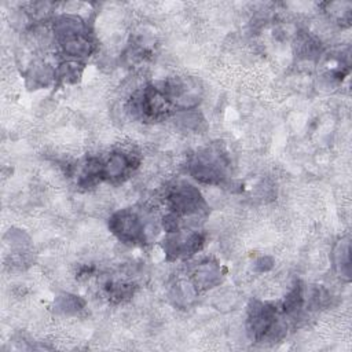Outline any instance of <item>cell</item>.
<instances>
[{
  "label": "cell",
  "mask_w": 352,
  "mask_h": 352,
  "mask_svg": "<svg viewBox=\"0 0 352 352\" xmlns=\"http://www.w3.org/2000/svg\"><path fill=\"white\" fill-rule=\"evenodd\" d=\"M104 180V162L99 158L89 157L77 168V183L80 187H94Z\"/></svg>",
  "instance_id": "8"
},
{
  "label": "cell",
  "mask_w": 352,
  "mask_h": 352,
  "mask_svg": "<svg viewBox=\"0 0 352 352\" xmlns=\"http://www.w3.org/2000/svg\"><path fill=\"white\" fill-rule=\"evenodd\" d=\"M168 204L172 213L177 216L198 214L206 208L198 188L187 183H180L172 188L168 194Z\"/></svg>",
  "instance_id": "5"
},
{
  "label": "cell",
  "mask_w": 352,
  "mask_h": 352,
  "mask_svg": "<svg viewBox=\"0 0 352 352\" xmlns=\"http://www.w3.org/2000/svg\"><path fill=\"white\" fill-rule=\"evenodd\" d=\"M351 246H349V239L348 238H342L337 246L334 248L333 252V260H334V265L337 268V271L342 275V276H349V268H351Z\"/></svg>",
  "instance_id": "10"
},
{
  "label": "cell",
  "mask_w": 352,
  "mask_h": 352,
  "mask_svg": "<svg viewBox=\"0 0 352 352\" xmlns=\"http://www.w3.org/2000/svg\"><path fill=\"white\" fill-rule=\"evenodd\" d=\"M286 326L276 307L254 301L248 311V331L254 341H275L282 338Z\"/></svg>",
  "instance_id": "1"
},
{
  "label": "cell",
  "mask_w": 352,
  "mask_h": 352,
  "mask_svg": "<svg viewBox=\"0 0 352 352\" xmlns=\"http://www.w3.org/2000/svg\"><path fill=\"white\" fill-rule=\"evenodd\" d=\"M230 161L219 146L199 150L190 161V173L194 179L206 184H220L227 179Z\"/></svg>",
  "instance_id": "2"
},
{
  "label": "cell",
  "mask_w": 352,
  "mask_h": 352,
  "mask_svg": "<svg viewBox=\"0 0 352 352\" xmlns=\"http://www.w3.org/2000/svg\"><path fill=\"white\" fill-rule=\"evenodd\" d=\"M138 160L133 154L124 151H114L110 154L109 160L104 162V179L120 182L125 179L129 172L138 166Z\"/></svg>",
  "instance_id": "7"
},
{
  "label": "cell",
  "mask_w": 352,
  "mask_h": 352,
  "mask_svg": "<svg viewBox=\"0 0 352 352\" xmlns=\"http://www.w3.org/2000/svg\"><path fill=\"white\" fill-rule=\"evenodd\" d=\"M172 106L173 104L162 82L144 87L143 89L138 91L131 100V109L133 114L147 121H154L165 117Z\"/></svg>",
  "instance_id": "3"
},
{
  "label": "cell",
  "mask_w": 352,
  "mask_h": 352,
  "mask_svg": "<svg viewBox=\"0 0 352 352\" xmlns=\"http://www.w3.org/2000/svg\"><path fill=\"white\" fill-rule=\"evenodd\" d=\"M110 231L124 243L135 245L146 241V227L140 216L131 209L116 212L109 220Z\"/></svg>",
  "instance_id": "4"
},
{
  "label": "cell",
  "mask_w": 352,
  "mask_h": 352,
  "mask_svg": "<svg viewBox=\"0 0 352 352\" xmlns=\"http://www.w3.org/2000/svg\"><path fill=\"white\" fill-rule=\"evenodd\" d=\"M81 65L77 62H63L58 72H55V77H59L65 82H74L81 76Z\"/></svg>",
  "instance_id": "12"
},
{
  "label": "cell",
  "mask_w": 352,
  "mask_h": 352,
  "mask_svg": "<svg viewBox=\"0 0 352 352\" xmlns=\"http://www.w3.org/2000/svg\"><path fill=\"white\" fill-rule=\"evenodd\" d=\"M220 268L216 263H202L194 274V285L197 289H208L219 283Z\"/></svg>",
  "instance_id": "9"
},
{
  "label": "cell",
  "mask_w": 352,
  "mask_h": 352,
  "mask_svg": "<svg viewBox=\"0 0 352 352\" xmlns=\"http://www.w3.org/2000/svg\"><path fill=\"white\" fill-rule=\"evenodd\" d=\"M302 305H304V292H302V287L298 285V286H294V289L286 296L282 311L286 315H293V314H297L302 308Z\"/></svg>",
  "instance_id": "11"
},
{
  "label": "cell",
  "mask_w": 352,
  "mask_h": 352,
  "mask_svg": "<svg viewBox=\"0 0 352 352\" xmlns=\"http://www.w3.org/2000/svg\"><path fill=\"white\" fill-rule=\"evenodd\" d=\"M204 245V236L194 231H175L164 241V250L172 258L188 257L197 253Z\"/></svg>",
  "instance_id": "6"
}]
</instances>
